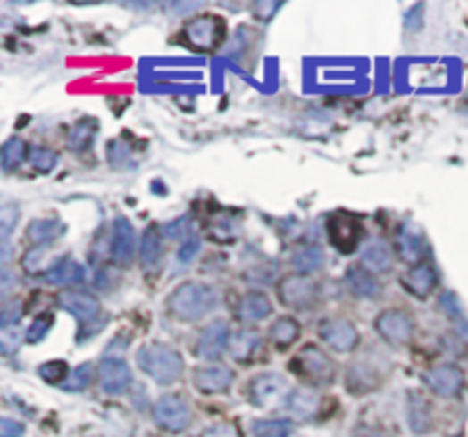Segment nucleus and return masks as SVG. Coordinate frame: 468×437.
<instances>
[{
    "instance_id": "nucleus-1",
    "label": "nucleus",
    "mask_w": 468,
    "mask_h": 437,
    "mask_svg": "<svg viewBox=\"0 0 468 437\" xmlns=\"http://www.w3.org/2000/svg\"><path fill=\"white\" fill-rule=\"evenodd\" d=\"M215 291L208 284H199V282H186L176 287L167 298V309L171 316L179 321H201L206 314L213 312L215 307Z\"/></svg>"
},
{
    "instance_id": "nucleus-2",
    "label": "nucleus",
    "mask_w": 468,
    "mask_h": 437,
    "mask_svg": "<svg viewBox=\"0 0 468 437\" xmlns=\"http://www.w3.org/2000/svg\"><path fill=\"white\" fill-rule=\"evenodd\" d=\"M139 371L158 385H171L183 375V355L167 344H146L135 355Z\"/></svg>"
},
{
    "instance_id": "nucleus-3",
    "label": "nucleus",
    "mask_w": 468,
    "mask_h": 437,
    "mask_svg": "<svg viewBox=\"0 0 468 437\" xmlns=\"http://www.w3.org/2000/svg\"><path fill=\"white\" fill-rule=\"evenodd\" d=\"M224 39V21L215 14H199L183 26V42L192 51H215Z\"/></svg>"
},
{
    "instance_id": "nucleus-4",
    "label": "nucleus",
    "mask_w": 468,
    "mask_h": 437,
    "mask_svg": "<svg viewBox=\"0 0 468 437\" xmlns=\"http://www.w3.org/2000/svg\"><path fill=\"white\" fill-rule=\"evenodd\" d=\"M318 284L311 280L309 275H286L279 282V300L286 305V307L295 309V312H304V309H311L318 300Z\"/></svg>"
},
{
    "instance_id": "nucleus-5",
    "label": "nucleus",
    "mask_w": 468,
    "mask_h": 437,
    "mask_svg": "<svg viewBox=\"0 0 468 437\" xmlns=\"http://www.w3.org/2000/svg\"><path fill=\"white\" fill-rule=\"evenodd\" d=\"M290 369L311 382H331V378H334V362L318 346H304L297 357L293 359Z\"/></svg>"
},
{
    "instance_id": "nucleus-6",
    "label": "nucleus",
    "mask_w": 468,
    "mask_h": 437,
    "mask_svg": "<svg viewBox=\"0 0 468 437\" xmlns=\"http://www.w3.org/2000/svg\"><path fill=\"white\" fill-rule=\"evenodd\" d=\"M330 240L340 255H352L364 240V224L356 215L350 214H334L327 223Z\"/></svg>"
},
{
    "instance_id": "nucleus-7",
    "label": "nucleus",
    "mask_w": 468,
    "mask_h": 437,
    "mask_svg": "<svg viewBox=\"0 0 468 437\" xmlns=\"http://www.w3.org/2000/svg\"><path fill=\"white\" fill-rule=\"evenodd\" d=\"M154 419L160 428L170 433H183L192 424V412L180 396H160L154 406Z\"/></svg>"
},
{
    "instance_id": "nucleus-8",
    "label": "nucleus",
    "mask_w": 468,
    "mask_h": 437,
    "mask_svg": "<svg viewBox=\"0 0 468 437\" xmlns=\"http://www.w3.org/2000/svg\"><path fill=\"white\" fill-rule=\"evenodd\" d=\"M375 330L386 344L405 346L412 341L416 325H414V318L402 309H386L377 316Z\"/></svg>"
},
{
    "instance_id": "nucleus-9",
    "label": "nucleus",
    "mask_w": 468,
    "mask_h": 437,
    "mask_svg": "<svg viewBox=\"0 0 468 437\" xmlns=\"http://www.w3.org/2000/svg\"><path fill=\"white\" fill-rule=\"evenodd\" d=\"M320 337L336 353H352L359 346V330L347 318H327V321H322Z\"/></svg>"
},
{
    "instance_id": "nucleus-10",
    "label": "nucleus",
    "mask_w": 468,
    "mask_h": 437,
    "mask_svg": "<svg viewBox=\"0 0 468 437\" xmlns=\"http://www.w3.org/2000/svg\"><path fill=\"white\" fill-rule=\"evenodd\" d=\"M57 305L64 312L73 314L80 323H94L101 316V302L92 296V293L76 291V289H67L57 296Z\"/></svg>"
},
{
    "instance_id": "nucleus-11",
    "label": "nucleus",
    "mask_w": 468,
    "mask_h": 437,
    "mask_svg": "<svg viewBox=\"0 0 468 437\" xmlns=\"http://www.w3.org/2000/svg\"><path fill=\"white\" fill-rule=\"evenodd\" d=\"M98 382H101V390L105 394H121L133 382V374H130V366L126 365L124 359L105 357L98 366Z\"/></svg>"
},
{
    "instance_id": "nucleus-12",
    "label": "nucleus",
    "mask_w": 468,
    "mask_h": 437,
    "mask_svg": "<svg viewBox=\"0 0 468 437\" xmlns=\"http://www.w3.org/2000/svg\"><path fill=\"white\" fill-rule=\"evenodd\" d=\"M135 250H138V240H135V230L133 224L119 215L113 224V248H110V256L117 265L126 268L133 261Z\"/></svg>"
},
{
    "instance_id": "nucleus-13",
    "label": "nucleus",
    "mask_w": 468,
    "mask_h": 437,
    "mask_svg": "<svg viewBox=\"0 0 468 437\" xmlns=\"http://www.w3.org/2000/svg\"><path fill=\"white\" fill-rule=\"evenodd\" d=\"M231 339H229V325L224 321H213L211 325L204 328L199 337V346H196V355L201 359L215 362L221 355L227 353Z\"/></svg>"
},
{
    "instance_id": "nucleus-14",
    "label": "nucleus",
    "mask_w": 468,
    "mask_h": 437,
    "mask_svg": "<svg viewBox=\"0 0 468 437\" xmlns=\"http://www.w3.org/2000/svg\"><path fill=\"white\" fill-rule=\"evenodd\" d=\"M192 380H195V387L201 394H224L233 385L236 374L227 365H213L196 369Z\"/></svg>"
},
{
    "instance_id": "nucleus-15",
    "label": "nucleus",
    "mask_w": 468,
    "mask_h": 437,
    "mask_svg": "<svg viewBox=\"0 0 468 437\" xmlns=\"http://www.w3.org/2000/svg\"><path fill=\"white\" fill-rule=\"evenodd\" d=\"M425 382L430 385V390L439 396H457L459 390L464 385V374L459 366L455 365H439L425 374Z\"/></svg>"
},
{
    "instance_id": "nucleus-16",
    "label": "nucleus",
    "mask_w": 468,
    "mask_h": 437,
    "mask_svg": "<svg viewBox=\"0 0 468 437\" xmlns=\"http://www.w3.org/2000/svg\"><path fill=\"white\" fill-rule=\"evenodd\" d=\"M400 284L416 298H427L437 289V273L425 264L414 265L412 271H406L400 277Z\"/></svg>"
},
{
    "instance_id": "nucleus-17",
    "label": "nucleus",
    "mask_w": 468,
    "mask_h": 437,
    "mask_svg": "<svg viewBox=\"0 0 468 437\" xmlns=\"http://www.w3.org/2000/svg\"><path fill=\"white\" fill-rule=\"evenodd\" d=\"M283 391H286V380L279 374H263L254 378L249 385V394L256 406H270Z\"/></svg>"
},
{
    "instance_id": "nucleus-18",
    "label": "nucleus",
    "mask_w": 468,
    "mask_h": 437,
    "mask_svg": "<svg viewBox=\"0 0 468 437\" xmlns=\"http://www.w3.org/2000/svg\"><path fill=\"white\" fill-rule=\"evenodd\" d=\"M85 280L83 265L73 259H60L57 264L48 265V271L44 273V282L55 284V287H71V284H80Z\"/></svg>"
},
{
    "instance_id": "nucleus-19",
    "label": "nucleus",
    "mask_w": 468,
    "mask_h": 437,
    "mask_svg": "<svg viewBox=\"0 0 468 437\" xmlns=\"http://www.w3.org/2000/svg\"><path fill=\"white\" fill-rule=\"evenodd\" d=\"M236 314L242 323H258L272 314V302H270V298L265 296V293L249 291L247 296L240 300Z\"/></svg>"
},
{
    "instance_id": "nucleus-20",
    "label": "nucleus",
    "mask_w": 468,
    "mask_h": 437,
    "mask_svg": "<svg viewBox=\"0 0 468 437\" xmlns=\"http://www.w3.org/2000/svg\"><path fill=\"white\" fill-rule=\"evenodd\" d=\"M345 282L350 284L352 293L359 298H368V300H375V298L381 296V284L371 271L365 268H359V265H352L345 273Z\"/></svg>"
},
{
    "instance_id": "nucleus-21",
    "label": "nucleus",
    "mask_w": 468,
    "mask_h": 437,
    "mask_svg": "<svg viewBox=\"0 0 468 437\" xmlns=\"http://www.w3.org/2000/svg\"><path fill=\"white\" fill-rule=\"evenodd\" d=\"M361 264L365 271H371L372 275L377 273H389L393 268V252L384 240H372L365 245L364 255H361Z\"/></svg>"
},
{
    "instance_id": "nucleus-22",
    "label": "nucleus",
    "mask_w": 468,
    "mask_h": 437,
    "mask_svg": "<svg viewBox=\"0 0 468 437\" xmlns=\"http://www.w3.org/2000/svg\"><path fill=\"white\" fill-rule=\"evenodd\" d=\"M288 410L293 412L297 419H302V422H306V419H311V416L318 412V406H320V399L315 391L306 390V387H297V390H293L288 394Z\"/></svg>"
},
{
    "instance_id": "nucleus-23",
    "label": "nucleus",
    "mask_w": 468,
    "mask_h": 437,
    "mask_svg": "<svg viewBox=\"0 0 468 437\" xmlns=\"http://www.w3.org/2000/svg\"><path fill=\"white\" fill-rule=\"evenodd\" d=\"M258 346H261V337H258L256 330H240L236 337L231 339L229 350H231L233 359L242 362V365H249L256 355Z\"/></svg>"
},
{
    "instance_id": "nucleus-24",
    "label": "nucleus",
    "mask_w": 468,
    "mask_h": 437,
    "mask_svg": "<svg viewBox=\"0 0 468 437\" xmlns=\"http://www.w3.org/2000/svg\"><path fill=\"white\" fill-rule=\"evenodd\" d=\"M380 385V375L365 365H355L347 371V378H345V390L355 391V394H365V391L377 390Z\"/></svg>"
},
{
    "instance_id": "nucleus-25",
    "label": "nucleus",
    "mask_w": 468,
    "mask_h": 437,
    "mask_svg": "<svg viewBox=\"0 0 468 437\" xmlns=\"http://www.w3.org/2000/svg\"><path fill=\"white\" fill-rule=\"evenodd\" d=\"M160 256H163V234L158 231V227H149L142 236V245H139V261L146 271H151L158 265Z\"/></svg>"
},
{
    "instance_id": "nucleus-26",
    "label": "nucleus",
    "mask_w": 468,
    "mask_h": 437,
    "mask_svg": "<svg viewBox=\"0 0 468 437\" xmlns=\"http://www.w3.org/2000/svg\"><path fill=\"white\" fill-rule=\"evenodd\" d=\"M302 334V328H299V321L293 316H281L272 323V328H270V339H272L274 344L279 349H288L293 346L295 341Z\"/></svg>"
},
{
    "instance_id": "nucleus-27",
    "label": "nucleus",
    "mask_w": 468,
    "mask_h": 437,
    "mask_svg": "<svg viewBox=\"0 0 468 437\" xmlns=\"http://www.w3.org/2000/svg\"><path fill=\"white\" fill-rule=\"evenodd\" d=\"M324 264V255L318 245H304L293 255V268L299 275H311L313 271H320Z\"/></svg>"
},
{
    "instance_id": "nucleus-28",
    "label": "nucleus",
    "mask_w": 468,
    "mask_h": 437,
    "mask_svg": "<svg viewBox=\"0 0 468 437\" xmlns=\"http://www.w3.org/2000/svg\"><path fill=\"white\" fill-rule=\"evenodd\" d=\"M63 231L64 227L57 220H32L30 227H28V239L37 245H46L55 240Z\"/></svg>"
},
{
    "instance_id": "nucleus-29",
    "label": "nucleus",
    "mask_w": 468,
    "mask_h": 437,
    "mask_svg": "<svg viewBox=\"0 0 468 437\" xmlns=\"http://www.w3.org/2000/svg\"><path fill=\"white\" fill-rule=\"evenodd\" d=\"M98 124L96 120H83L80 124L73 126L71 136H69V149L73 151H85L88 147H92L94 136H96Z\"/></svg>"
},
{
    "instance_id": "nucleus-30",
    "label": "nucleus",
    "mask_w": 468,
    "mask_h": 437,
    "mask_svg": "<svg viewBox=\"0 0 468 437\" xmlns=\"http://www.w3.org/2000/svg\"><path fill=\"white\" fill-rule=\"evenodd\" d=\"M28 156V147L21 138H10L3 147V170L12 172L14 167L21 165Z\"/></svg>"
},
{
    "instance_id": "nucleus-31",
    "label": "nucleus",
    "mask_w": 468,
    "mask_h": 437,
    "mask_svg": "<svg viewBox=\"0 0 468 437\" xmlns=\"http://www.w3.org/2000/svg\"><path fill=\"white\" fill-rule=\"evenodd\" d=\"M409 422H412V428L416 433H427L432 426L430 406L416 396H412V401H409Z\"/></svg>"
},
{
    "instance_id": "nucleus-32",
    "label": "nucleus",
    "mask_w": 468,
    "mask_h": 437,
    "mask_svg": "<svg viewBox=\"0 0 468 437\" xmlns=\"http://www.w3.org/2000/svg\"><path fill=\"white\" fill-rule=\"evenodd\" d=\"M258 437H288L293 435V424L288 419H261L254 424Z\"/></svg>"
},
{
    "instance_id": "nucleus-33",
    "label": "nucleus",
    "mask_w": 468,
    "mask_h": 437,
    "mask_svg": "<svg viewBox=\"0 0 468 437\" xmlns=\"http://www.w3.org/2000/svg\"><path fill=\"white\" fill-rule=\"evenodd\" d=\"M92 378H94V366L92 362H85V365L76 366V369L69 374V378L64 380L63 390L67 391H83L88 390L89 385H92Z\"/></svg>"
},
{
    "instance_id": "nucleus-34",
    "label": "nucleus",
    "mask_w": 468,
    "mask_h": 437,
    "mask_svg": "<svg viewBox=\"0 0 468 437\" xmlns=\"http://www.w3.org/2000/svg\"><path fill=\"white\" fill-rule=\"evenodd\" d=\"M39 378L51 382V385H64V380L69 378V366L64 359H51V362H44L39 369H37Z\"/></svg>"
},
{
    "instance_id": "nucleus-35",
    "label": "nucleus",
    "mask_w": 468,
    "mask_h": 437,
    "mask_svg": "<svg viewBox=\"0 0 468 437\" xmlns=\"http://www.w3.org/2000/svg\"><path fill=\"white\" fill-rule=\"evenodd\" d=\"M400 255L409 264H416L422 256V236L412 234V231H402L400 236Z\"/></svg>"
},
{
    "instance_id": "nucleus-36",
    "label": "nucleus",
    "mask_w": 468,
    "mask_h": 437,
    "mask_svg": "<svg viewBox=\"0 0 468 437\" xmlns=\"http://www.w3.org/2000/svg\"><path fill=\"white\" fill-rule=\"evenodd\" d=\"M30 165L35 167L37 172H53L57 165V154L55 151L46 149V147H32L30 156H28Z\"/></svg>"
},
{
    "instance_id": "nucleus-37",
    "label": "nucleus",
    "mask_w": 468,
    "mask_h": 437,
    "mask_svg": "<svg viewBox=\"0 0 468 437\" xmlns=\"http://www.w3.org/2000/svg\"><path fill=\"white\" fill-rule=\"evenodd\" d=\"M53 323H55L53 314H42V316H37L35 323H32L30 330H28V334H26L28 344H39V341H42V339L51 332Z\"/></svg>"
},
{
    "instance_id": "nucleus-38",
    "label": "nucleus",
    "mask_w": 468,
    "mask_h": 437,
    "mask_svg": "<svg viewBox=\"0 0 468 437\" xmlns=\"http://www.w3.org/2000/svg\"><path fill=\"white\" fill-rule=\"evenodd\" d=\"M19 218V208L12 206V204H5V206L0 208V234H3V240L7 243L10 239L12 230H14V223Z\"/></svg>"
},
{
    "instance_id": "nucleus-39",
    "label": "nucleus",
    "mask_w": 468,
    "mask_h": 437,
    "mask_svg": "<svg viewBox=\"0 0 468 437\" xmlns=\"http://www.w3.org/2000/svg\"><path fill=\"white\" fill-rule=\"evenodd\" d=\"M199 236L195 234V231H188L186 240H183V245H180L179 250V261L180 264H190L192 259L196 256V252H199Z\"/></svg>"
},
{
    "instance_id": "nucleus-40",
    "label": "nucleus",
    "mask_w": 468,
    "mask_h": 437,
    "mask_svg": "<svg viewBox=\"0 0 468 437\" xmlns=\"http://www.w3.org/2000/svg\"><path fill=\"white\" fill-rule=\"evenodd\" d=\"M21 316H23L21 302L10 300L5 307H3V314H0V323H3V328H12V325H16V323L21 321Z\"/></svg>"
},
{
    "instance_id": "nucleus-41",
    "label": "nucleus",
    "mask_w": 468,
    "mask_h": 437,
    "mask_svg": "<svg viewBox=\"0 0 468 437\" xmlns=\"http://www.w3.org/2000/svg\"><path fill=\"white\" fill-rule=\"evenodd\" d=\"M201 437H242V433L233 422H217L206 428V433Z\"/></svg>"
},
{
    "instance_id": "nucleus-42",
    "label": "nucleus",
    "mask_w": 468,
    "mask_h": 437,
    "mask_svg": "<svg viewBox=\"0 0 468 437\" xmlns=\"http://www.w3.org/2000/svg\"><path fill=\"white\" fill-rule=\"evenodd\" d=\"M23 433H26L23 424L14 422L10 416H3V419H0V437H21Z\"/></svg>"
},
{
    "instance_id": "nucleus-43",
    "label": "nucleus",
    "mask_w": 468,
    "mask_h": 437,
    "mask_svg": "<svg viewBox=\"0 0 468 437\" xmlns=\"http://www.w3.org/2000/svg\"><path fill=\"white\" fill-rule=\"evenodd\" d=\"M405 26L409 28V30H418V28L422 26V5H416L412 12H406Z\"/></svg>"
},
{
    "instance_id": "nucleus-44",
    "label": "nucleus",
    "mask_w": 468,
    "mask_h": 437,
    "mask_svg": "<svg viewBox=\"0 0 468 437\" xmlns=\"http://www.w3.org/2000/svg\"><path fill=\"white\" fill-rule=\"evenodd\" d=\"M365 437H386V435H384V433H368Z\"/></svg>"
},
{
    "instance_id": "nucleus-45",
    "label": "nucleus",
    "mask_w": 468,
    "mask_h": 437,
    "mask_svg": "<svg viewBox=\"0 0 468 437\" xmlns=\"http://www.w3.org/2000/svg\"><path fill=\"white\" fill-rule=\"evenodd\" d=\"M288 437H297V435H295V433H293V435H288Z\"/></svg>"
}]
</instances>
